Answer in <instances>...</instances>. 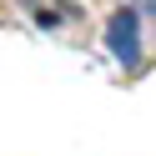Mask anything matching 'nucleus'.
Instances as JSON below:
<instances>
[{
	"instance_id": "obj_1",
	"label": "nucleus",
	"mask_w": 156,
	"mask_h": 156,
	"mask_svg": "<svg viewBox=\"0 0 156 156\" xmlns=\"http://www.w3.org/2000/svg\"><path fill=\"white\" fill-rule=\"evenodd\" d=\"M106 45L121 66H136L141 61V35H136V10H116L111 25H106Z\"/></svg>"
},
{
	"instance_id": "obj_2",
	"label": "nucleus",
	"mask_w": 156,
	"mask_h": 156,
	"mask_svg": "<svg viewBox=\"0 0 156 156\" xmlns=\"http://www.w3.org/2000/svg\"><path fill=\"white\" fill-rule=\"evenodd\" d=\"M146 15H156V0H146Z\"/></svg>"
}]
</instances>
